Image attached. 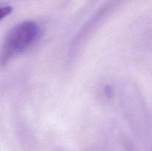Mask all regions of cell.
Instances as JSON below:
<instances>
[{"label":"cell","mask_w":152,"mask_h":151,"mask_svg":"<svg viewBox=\"0 0 152 151\" xmlns=\"http://www.w3.org/2000/svg\"><path fill=\"white\" fill-rule=\"evenodd\" d=\"M12 11L11 7H9V6H6V7H2L0 10V19L1 20H2L4 17H6L7 16H8Z\"/></svg>","instance_id":"obj_2"},{"label":"cell","mask_w":152,"mask_h":151,"mask_svg":"<svg viewBox=\"0 0 152 151\" xmlns=\"http://www.w3.org/2000/svg\"><path fill=\"white\" fill-rule=\"evenodd\" d=\"M39 33V27L32 21L15 25L7 33L2 44L1 62L7 63L12 57L26 50L34 43Z\"/></svg>","instance_id":"obj_1"}]
</instances>
